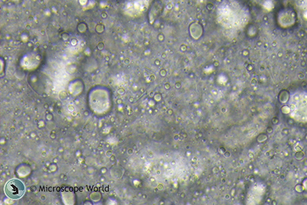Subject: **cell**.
<instances>
[{
	"label": "cell",
	"instance_id": "6da1fadb",
	"mask_svg": "<svg viewBox=\"0 0 307 205\" xmlns=\"http://www.w3.org/2000/svg\"><path fill=\"white\" fill-rule=\"evenodd\" d=\"M6 194L12 199H19L22 197L25 191L23 183L19 180H10L5 185Z\"/></svg>",
	"mask_w": 307,
	"mask_h": 205
}]
</instances>
